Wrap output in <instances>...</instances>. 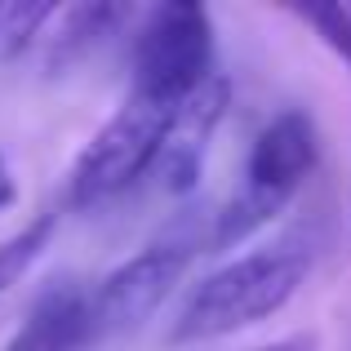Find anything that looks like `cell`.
<instances>
[{"instance_id":"cell-1","label":"cell","mask_w":351,"mask_h":351,"mask_svg":"<svg viewBox=\"0 0 351 351\" xmlns=\"http://www.w3.org/2000/svg\"><path fill=\"white\" fill-rule=\"evenodd\" d=\"M311 263H316V245L302 232H289L223 263L182 298L169 325V343H214L271 320L302 289Z\"/></svg>"},{"instance_id":"cell-10","label":"cell","mask_w":351,"mask_h":351,"mask_svg":"<svg viewBox=\"0 0 351 351\" xmlns=\"http://www.w3.org/2000/svg\"><path fill=\"white\" fill-rule=\"evenodd\" d=\"M254 351H316V334H289L280 343H267V347H254Z\"/></svg>"},{"instance_id":"cell-2","label":"cell","mask_w":351,"mask_h":351,"mask_svg":"<svg viewBox=\"0 0 351 351\" xmlns=\"http://www.w3.org/2000/svg\"><path fill=\"white\" fill-rule=\"evenodd\" d=\"M209 214L214 209H182L138 254L107 271L94 293H85V347L112 343L165 307V298L182 285L191 263L209 254Z\"/></svg>"},{"instance_id":"cell-5","label":"cell","mask_w":351,"mask_h":351,"mask_svg":"<svg viewBox=\"0 0 351 351\" xmlns=\"http://www.w3.org/2000/svg\"><path fill=\"white\" fill-rule=\"evenodd\" d=\"M209 76H218L214 58V18L209 9L169 0L143 14L134 36V80L129 85L187 103Z\"/></svg>"},{"instance_id":"cell-6","label":"cell","mask_w":351,"mask_h":351,"mask_svg":"<svg viewBox=\"0 0 351 351\" xmlns=\"http://www.w3.org/2000/svg\"><path fill=\"white\" fill-rule=\"evenodd\" d=\"M85 347V289L76 280H53L36 293L23 325L0 351H80Z\"/></svg>"},{"instance_id":"cell-11","label":"cell","mask_w":351,"mask_h":351,"mask_svg":"<svg viewBox=\"0 0 351 351\" xmlns=\"http://www.w3.org/2000/svg\"><path fill=\"white\" fill-rule=\"evenodd\" d=\"M9 200H14V182H9V173L0 169V209H5Z\"/></svg>"},{"instance_id":"cell-4","label":"cell","mask_w":351,"mask_h":351,"mask_svg":"<svg viewBox=\"0 0 351 351\" xmlns=\"http://www.w3.org/2000/svg\"><path fill=\"white\" fill-rule=\"evenodd\" d=\"M182 107L187 103H173V98L156 94V89L129 85L125 103L112 112V120L80 147L71 178H67V205L98 209V205L120 200L125 191H134L152 173Z\"/></svg>"},{"instance_id":"cell-7","label":"cell","mask_w":351,"mask_h":351,"mask_svg":"<svg viewBox=\"0 0 351 351\" xmlns=\"http://www.w3.org/2000/svg\"><path fill=\"white\" fill-rule=\"evenodd\" d=\"M129 18L125 5H53L49 23L40 27L36 45L45 49V67L49 71H67L76 62H85L94 49H103L107 40L120 32V23Z\"/></svg>"},{"instance_id":"cell-9","label":"cell","mask_w":351,"mask_h":351,"mask_svg":"<svg viewBox=\"0 0 351 351\" xmlns=\"http://www.w3.org/2000/svg\"><path fill=\"white\" fill-rule=\"evenodd\" d=\"M53 5H27V0H5L0 5V62L18 58L36 45L40 27L49 23Z\"/></svg>"},{"instance_id":"cell-3","label":"cell","mask_w":351,"mask_h":351,"mask_svg":"<svg viewBox=\"0 0 351 351\" xmlns=\"http://www.w3.org/2000/svg\"><path fill=\"white\" fill-rule=\"evenodd\" d=\"M320 156V138L307 112H280L267 120L263 134L249 147L240 187L232 191L223 209L209 214V254L218 249H236L240 240L258 236L267 223L289 209V200L302 191V182L311 178Z\"/></svg>"},{"instance_id":"cell-8","label":"cell","mask_w":351,"mask_h":351,"mask_svg":"<svg viewBox=\"0 0 351 351\" xmlns=\"http://www.w3.org/2000/svg\"><path fill=\"white\" fill-rule=\"evenodd\" d=\"M53 223H58L53 214H40L36 223H27L23 232H14L9 240H0V293L32 271V263L45 254V245H49V236H53Z\"/></svg>"}]
</instances>
